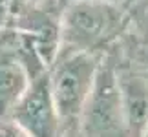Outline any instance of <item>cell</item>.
I'll return each mask as SVG.
<instances>
[{
    "instance_id": "cell-1",
    "label": "cell",
    "mask_w": 148,
    "mask_h": 137,
    "mask_svg": "<svg viewBox=\"0 0 148 137\" xmlns=\"http://www.w3.org/2000/svg\"><path fill=\"white\" fill-rule=\"evenodd\" d=\"M132 13L117 0H81L60 13V49L104 57L128 35Z\"/></svg>"
},
{
    "instance_id": "cell-2",
    "label": "cell",
    "mask_w": 148,
    "mask_h": 137,
    "mask_svg": "<svg viewBox=\"0 0 148 137\" xmlns=\"http://www.w3.org/2000/svg\"><path fill=\"white\" fill-rule=\"evenodd\" d=\"M102 57L59 49L49 68V84L62 121V137L75 135L84 106L97 81Z\"/></svg>"
},
{
    "instance_id": "cell-3",
    "label": "cell",
    "mask_w": 148,
    "mask_h": 137,
    "mask_svg": "<svg viewBox=\"0 0 148 137\" xmlns=\"http://www.w3.org/2000/svg\"><path fill=\"white\" fill-rule=\"evenodd\" d=\"M71 137H130L110 53L102 57L95 86Z\"/></svg>"
},
{
    "instance_id": "cell-4",
    "label": "cell",
    "mask_w": 148,
    "mask_h": 137,
    "mask_svg": "<svg viewBox=\"0 0 148 137\" xmlns=\"http://www.w3.org/2000/svg\"><path fill=\"white\" fill-rule=\"evenodd\" d=\"M11 119L31 137H62V121L49 84V70L29 75V84Z\"/></svg>"
},
{
    "instance_id": "cell-5",
    "label": "cell",
    "mask_w": 148,
    "mask_h": 137,
    "mask_svg": "<svg viewBox=\"0 0 148 137\" xmlns=\"http://www.w3.org/2000/svg\"><path fill=\"white\" fill-rule=\"evenodd\" d=\"M29 84V71L18 49L15 27L0 31V121L11 119L13 110Z\"/></svg>"
},
{
    "instance_id": "cell-6",
    "label": "cell",
    "mask_w": 148,
    "mask_h": 137,
    "mask_svg": "<svg viewBox=\"0 0 148 137\" xmlns=\"http://www.w3.org/2000/svg\"><path fill=\"white\" fill-rule=\"evenodd\" d=\"M130 35L148 48V4L132 11V26Z\"/></svg>"
},
{
    "instance_id": "cell-7",
    "label": "cell",
    "mask_w": 148,
    "mask_h": 137,
    "mask_svg": "<svg viewBox=\"0 0 148 137\" xmlns=\"http://www.w3.org/2000/svg\"><path fill=\"white\" fill-rule=\"evenodd\" d=\"M0 137H31L26 130H22L13 119L0 121Z\"/></svg>"
},
{
    "instance_id": "cell-8",
    "label": "cell",
    "mask_w": 148,
    "mask_h": 137,
    "mask_svg": "<svg viewBox=\"0 0 148 137\" xmlns=\"http://www.w3.org/2000/svg\"><path fill=\"white\" fill-rule=\"evenodd\" d=\"M13 24V0H0V31Z\"/></svg>"
},
{
    "instance_id": "cell-9",
    "label": "cell",
    "mask_w": 148,
    "mask_h": 137,
    "mask_svg": "<svg viewBox=\"0 0 148 137\" xmlns=\"http://www.w3.org/2000/svg\"><path fill=\"white\" fill-rule=\"evenodd\" d=\"M33 5H37V8H60L57 0H33L29 8H33Z\"/></svg>"
},
{
    "instance_id": "cell-10",
    "label": "cell",
    "mask_w": 148,
    "mask_h": 137,
    "mask_svg": "<svg viewBox=\"0 0 148 137\" xmlns=\"http://www.w3.org/2000/svg\"><path fill=\"white\" fill-rule=\"evenodd\" d=\"M57 2H59V5H60V8H66L68 4H73V2H81V0H57Z\"/></svg>"
},
{
    "instance_id": "cell-11",
    "label": "cell",
    "mask_w": 148,
    "mask_h": 137,
    "mask_svg": "<svg viewBox=\"0 0 148 137\" xmlns=\"http://www.w3.org/2000/svg\"><path fill=\"white\" fill-rule=\"evenodd\" d=\"M141 137H148V126L145 128V132H143V135H141Z\"/></svg>"
}]
</instances>
